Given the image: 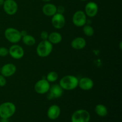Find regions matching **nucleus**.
Masks as SVG:
<instances>
[{"label":"nucleus","instance_id":"obj_6","mask_svg":"<svg viewBox=\"0 0 122 122\" xmlns=\"http://www.w3.org/2000/svg\"><path fill=\"white\" fill-rule=\"evenodd\" d=\"M87 21V16L82 10H78L75 12L72 17V22L77 27H83Z\"/></svg>","mask_w":122,"mask_h":122},{"label":"nucleus","instance_id":"obj_24","mask_svg":"<svg viewBox=\"0 0 122 122\" xmlns=\"http://www.w3.org/2000/svg\"><path fill=\"white\" fill-rule=\"evenodd\" d=\"M7 84V80L6 77L3 75L0 74V87H4Z\"/></svg>","mask_w":122,"mask_h":122},{"label":"nucleus","instance_id":"obj_4","mask_svg":"<svg viewBox=\"0 0 122 122\" xmlns=\"http://www.w3.org/2000/svg\"><path fill=\"white\" fill-rule=\"evenodd\" d=\"M4 36L5 39L13 44H17L21 40L20 31L14 27H8L4 31Z\"/></svg>","mask_w":122,"mask_h":122},{"label":"nucleus","instance_id":"obj_5","mask_svg":"<svg viewBox=\"0 0 122 122\" xmlns=\"http://www.w3.org/2000/svg\"><path fill=\"white\" fill-rule=\"evenodd\" d=\"M90 120V113L84 109L75 111L71 116V122H89Z\"/></svg>","mask_w":122,"mask_h":122},{"label":"nucleus","instance_id":"obj_26","mask_svg":"<svg viewBox=\"0 0 122 122\" xmlns=\"http://www.w3.org/2000/svg\"><path fill=\"white\" fill-rule=\"evenodd\" d=\"M65 11V8L64 6L60 5L58 7H57V13H60V14H63V13Z\"/></svg>","mask_w":122,"mask_h":122},{"label":"nucleus","instance_id":"obj_18","mask_svg":"<svg viewBox=\"0 0 122 122\" xmlns=\"http://www.w3.org/2000/svg\"><path fill=\"white\" fill-rule=\"evenodd\" d=\"M63 37L60 33L57 32H52L50 33L48 35V40L53 45V44H58L62 41Z\"/></svg>","mask_w":122,"mask_h":122},{"label":"nucleus","instance_id":"obj_22","mask_svg":"<svg viewBox=\"0 0 122 122\" xmlns=\"http://www.w3.org/2000/svg\"><path fill=\"white\" fill-rule=\"evenodd\" d=\"M58 78V75L56 71H51L47 74L46 76V79L50 83H53L57 81Z\"/></svg>","mask_w":122,"mask_h":122},{"label":"nucleus","instance_id":"obj_31","mask_svg":"<svg viewBox=\"0 0 122 122\" xmlns=\"http://www.w3.org/2000/svg\"><path fill=\"white\" fill-rule=\"evenodd\" d=\"M80 1H87V0H80Z\"/></svg>","mask_w":122,"mask_h":122},{"label":"nucleus","instance_id":"obj_30","mask_svg":"<svg viewBox=\"0 0 122 122\" xmlns=\"http://www.w3.org/2000/svg\"><path fill=\"white\" fill-rule=\"evenodd\" d=\"M42 1H44V2H50V1H51V0H42Z\"/></svg>","mask_w":122,"mask_h":122},{"label":"nucleus","instance_id":"obj_19","mask_svg":"<svg viewBox=\"0 0 122 122\" xmlns=\"http://www.w3.org/2000/svg\"><path fill=\"white\" fill-rule=\"evenodd\" d=\"M95 112L98 116L104 117L108 114V109L104 105L99 104L95 106Z\"/></svg>","mask_w":122,"mask_h":122},{"label":"nucleus","instance_id":"obj_25","mask_svg":"<svg viewBox=\"0 0 122 122\" xmlns=\"http://www.w3.org/2000/svg\"><path fill=\"white\" fill-rule=\"evenodd\" d=\"M48 35L49 33H48V32H46V31H42L41 33V38L42 41L48 40Z\"/></svg>","mask_w":122,"mask_h":122},{"label":"nucleus","instance_id":"obj_23","mask_svg":"<svg viewBox=\"0 0 122 122\" xmlns=\"http://www.w3.org/2000/svg\"><path fill=\"white\" fill-rule=\"evenodd\" d=\"M9 54V51L7 48L4 46H1L0 47V57H5Z\"/></svg>","mask_w":122,"mask_h":122},{"label":"nucleus","instance_id":"obj_20","mask_svg":"<svg viewBox=\"0 0 122 122\" xmlns=\"http://www.w3.org/2000/svg\"><path fill=\"white\" fill-rule=\"evenodd\" d=\"M21 39H22L23 44L29 46H33L36 43V39L35 38V37L30 35H26L21 38Z\"/></svg>","mask_w":122,"mask_h":122},{"label":"nucleus","instance_id":"obj_14","mask_svg":"<svg viewBox=\"0 0 122 122\" xmlns=\"http://www.w3.org/2000/svg\"><path fill=\"white\" fill-rule=\"evenodd\" d=\"M94 81L88 77H83L79 79L78 86L83 91H89L94 87Z\"/></svg>","mask_w":122,"mask_h":122},{"label":"nucleus","instance_id":"obj_28","mask_svg":"<svg viewBox=\"0 0 122 122\" xmlns=\"http://www.w3.org/2000/svg\"><path fill=\"white\" fill-rule=\"evenodd\" d=\"M5 0H0V6H2Z\"/></svg>","mask_w":122,"mask_h":122},{"label":"nucleus","instance_id":"obj_15","mask_svg":"<svg viewBox=\"0 0 122 122\" xmlns=\"http://www.w3.org/2000/svg\"><path fill=\"white\" fill-rule=\"evenodd\" d=\"M61 114V108L58 105L50 106L47 110V116L50 120H54L59 117Z\"/></svg>","mask_w":122,"mask_h":122},{"label":"nucleus","instance_id":"obj_29","mask_svg":"<svg viewBox=\"0 0 122 122\" xmlns=\"http://www.w3.org/2000/svg\"><path fill=\"white\" fill-rule=\"evenodd\" d=\"M119 47H120V50H122V42H120V45H119Z\"/></svg>","mask_w":122,"mask_h":122},{"label":"nucleus","instance_id":"obj_27","mask_svg":"<svg viewBox=\"0 0 122 122\" xmlns=\"http://www.w3.org/2000/svg\"><path fill=\"white\" fill-rule=\"evenodd\" d=\"M20 33H21V36H22V37L24 36H25V35H26L27 34V31L25 30H23L20 31Z\"/></svg>","mask_w":122,"mask_h":122},{"label":"nucleus","instance_id":"obj_11","mask_svg":"<svg viewBox=\"0 0 122 122\" xmlns=\"http://www.w3.org/2000/svg\"><path fill=\"white\" fill-rule=\"evenodd\" d=\"M51 23L52 26L56 29H61L65 26L66 19L63 14L56 13L52 16Z\"/></svg>","mask_w":122,"mask_h":122},{"label":"nucleus","instance_id":"obj_10","mask_svg":"<svg viewBox=\"0 0 122 122\" xmlns=\"http://www.w3.org/2000/svg\"><path fill=\"white\" fill-rule=\"evenodd\" d=\"M8 51L10 56L15 60L21 59L23 57L25 54V51L22 46L17 45V44L11 45L8 49Z\"/></svg>","mask_w":122,"mask_h":122},{"label":"nucleus","instance_id":"obj_9","mask_svg":"<svg viewBox=\"0 0 122 122\" xmlns=\"http://www.w3.org/2000/svg\"><path fill=\"white\" fill-rule=\"evenodd\" d=\"M63 90L59 84H54L50 86L48 92L47 98L48 100H53L60 98L63 94Z\"/></svg>","mask_w":122,"mask_h":122},{"label":"nucleus","instance_id":"obj_13","mask_svg":"<svg viewBox=\"0 0 122 122\" xmlns=\"http://www.w3.org/2000/svg\"><path fill=\"white\" fill-rule=\"evenodd\" d=\"M85 13L89 17H94L98 12V5L93 1L88 2L85 7Z\"/></svg>","mask_w":122,"mask_h":122},{"label":"nucleus","instance_id":"obj_2","mask_svg":"<svg viewBox=\"0 0 122 122\" xmlns=\"http://www.w3.org/2000/svg\"><path fill=\"white\" fill-rule=\"evenodd\" d=\"M16 107L11 102H4L0 104V117L8 119L11 117L15 113Z\"/></svg>","mask_w":122,"mask_h":122},{"label":"nucleus","instance_id":"obj_12","mask_svg":"<svg viewBox=\"0 0 122 122\" xmlns=\"http://www.w3.org/2000/svg\"><path fill=\"white\" fill-rule=\"evenodd\" d=\"M17 67L13 63H7L1 67L0 74L5 77H9L13 76L16 72Z\"/></svg>","mask_w":122,"mask_h":122},{"label":"nucleus","instance_id":"obj_1","mask_svg":"<svg viewBox=\"0 0 122 122\" xmlns=\"http://www.w3.org/2000/svg\"><path fill=\"white\" fill-rule=\"evenodd\" d=\"M79 79L73 75H66L60 80L59 85L63 90L72 91L78 86Z\"/></svg>","mask_w":122,"mask_h":122},{"label":"nucleus","instance_id":"obj_16","mask_svg":"<svg viewBox=\"0 0 122 122\" xmlns=\"http://www.w3.org/2000/svg\"><path fill=\"white\" fill-rule=\"evenodd\" d=\"M42 10L44 15L48 17H52L57 13V6L49 2H46V4L43 5Z\"/></svg>","mask_w":122,"mask_h":122},{"label":"nucleus","instance_id":"obj_32","mask_svg":"<svg viewBox=\"0 0 122 122\" xmlns=\"http://www.w3.org/2000/svg\"><path fill=\"white\" fill-rule=\"evenodd\" d=\"M0 71H1V66H0Z\"/></svg>","mask_w":122,"mask_h":122},{"label":"nucleus","instance_id":"obj_17","mask_svg":"<svg viewBox=\"0 0 122 122\" xmlns=\"http://www.w3.org/2000/svg\"><path fill=\"white\" fill-rule=\"evenodd\" d=\"M70 45L72 48L76 50H80L85 47L86 45V42L85 39L82 37H76L71 41Z\"/></svg>","mask_w":122,"mask_h":122},{"label":"nucleus","instance_id":"obj_3","mask_svg":"<svg viewBox=\"0 0 122 122\" xmlns=\"http://www.w3.org/2000/svg\"><path fill=\"white\" fill-rule=\"evenodd\" d=\"M53 50V45L48 40H42L36 47V53L39 57L45 58L51 54Z\"/></svg>","mask_w":122,"mask_h":122},{"label":"nucleus","instance_id":"obj_7","mask_svg":"<svg viewBox=\"0 0 122 122\" xmlns=\"http://www.w3.org/2000/svg\"><path fill=\"white\" fill-rule=\"evenodd\" d=\"M50 86V82L46 79H41L36 82L34 90L38 94H45L48 92Z\"/></svg>","mask_w":122,"mask_h":122},{"label":"nucleus","instance_id":"obj_21","mask_svg":"<svg viewBox=\"0 0 122 122\" xmlns=\"http://www.w3.org/2000/svg\"><path fill=\"white\" fill-rule=\"evenodd\" d=\"M82 30H83V34L85 36L88 37H91L92 36L94 35V29L90 25H85L83 26V29H82Z\"/></svg>","mask_w":122,"mask_h":122},{"label":"nucleus","instance_id":"obj_8","mask_svg":"<svg viewBox=\"0 0 122 122\" xmlns=\"http://www.w3.org/2000/svg\"><path fill=\"white\" fill-rule=\"evenodd\" d=\"M2 7L7 15H13L16 14L18 11V4L15 0H5Z\"/></svg>","mask_w":122,"mask_h":122}]
</instances>
